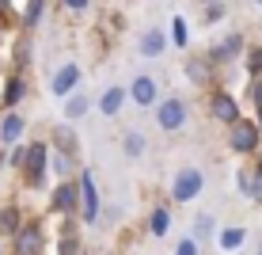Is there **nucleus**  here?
Segmentation results:
<instances>
[{
	"mask_svg": "<svg viewBox=\"0 0 262 255\" xmlns=\"http://www.w3.org/2000/svg\"><path fill=\"white\" fill-rule=\"evenodd\" d=\"M251 202H262V156L255 160V194H251Z\"/></svg>",
	"mask_w": 262,
	"mask_h": 255,
	"instance_id": "obj_30",
	"label": "nucleus"
},
{
	"mask_svg": "<svg viewBox=\"0 0 262 255\" xmlns=\"http://www.w3.org/2000/svg\"><path fill=\"white\" fill-rule=\"evenodd\" d=\"M171 42H175V46H186V23L183 19L171 23Z\"/></svg>",
	"mask_w": 262,
	"mask_h": 255,
	"instance_id": "obj_29",
	"label": "nucleus"
},
{
	"mask_svg": "<svg viewBox=\"0 0 262 255\" xmlns=\"http://www.w3.org/2000/svg\"><path fill=\"white\" fill-rule=\"evenodd\" d=\"M129 99L137 107H156L160 103V88H156V80L148 76V72H137V76L129 80Z\"/></svg>",
	"mask_w": 262,
	"mask_h": 255,
	"instance_id": "obj_9",
	"label": "nucleus"
},
{
	"mask_svg": "<svg viewBox=\"0 0 262 255\" xmlns=\"http://www.w3.org/2000/svg\"><path fill=\"white\" fill-rule=\"evenodd\" d=\"M251 65H255V72L262 69V50H255V53H251Z\"/></svg>",
	"mask_w": 262,
	"mask_h": 255,
	"instance_id": "obj_33",
	"label": "nucleus"
},
{
	"mask_svg": "<svg viewBox=\"0 0 262 255\" xmlns=\"http://www.w3.org/2000/svg\"><path fill=\"white\" fill-rule=\"evenodd\" d=\"M38 12H42V0H34V4L27 8V27H34V23H38Z\"/></svg>",
	"mask_w": 262,
	"mask_h": 255,
	"instance_id": "obj_32",
	"label": "nucleus"
},
{
	"mask_svg": "<svg viewBox=\"0 0 262 255\" xmlns=\"http://www.w3.org/2000/svg\"><path fill=\"white\" fill-rule=\"evenodd\" d=\"M61 4H65V12H88L92 0H61Z\"/></svg>",
	"mask_w": 262,
	"mask_h": 255,
	"instance_id": "obj_31",
	"label": "nucleus"
},
{
	"mask_svg": "<svg viewBox=\"0 0 262 255\" xmlns=\"http://www.w3.org/2000/svg\"><path fill=\"white\" fill-rule=\"evenodd\" d=\"M50 209L53 213H65V217H76L80 209H84V190H80V179H65V183H57L50 198Z\"/></svg>",
	"mask_w": 262,
	"mask_h": 255,
	"instance_id": "obj_5",
	"label": "nucleus"
},
{
	"mask_svg": "<svg viewBox=\"0 0 262 255\" xmlns=\"http://www.w3.org/2000/svg\"><path fill=\"white\" fill-rule=\"evenodd\" d=\"M255 4H262V0H255Z\"/></svg>",
	"mask_w": 262,
	"mask_h": 255,
	"instance_id": "obj_37",
	"label": "nucleus"
},
{
	"mask_svg": "<svg viewBox=\"0 0 262 255\" xmlns=\"http://www.w3.org/2000/svg\"><path fill=\"white\" fill-rule=\"evenodd\" d=\"M148 232H152V236H167V232H171V209H167V206H156V209L148 213Z\"/></svg>",
	"mask_w": 262,
	"mask_h": 255,
	"instance_id": "obj_21",
	"label": "nucleus"
},
{
	"mask_svg": "<svg viewBox=\"0 0 262 255\" xmlns=\"http://www.w3.org/2000/svg\"><path fill=\"white\" fill-rule=\"evenodd\" d=\"M125 99H129V88H122V84H111L103 95H99V114L103 118H114V114H122V107H125Z\"/></svg>",
	"mask_w": 262,
	"mask_h": 255,
	"instance_id": "obj_13",
	"label": "nucleus"
},
{
	"mask_svg": "<svg viewBox=\"0 0 262 255\" xmlns=\"http://www.w3.org/2000/svg\"><path fill=\"white\" fill-rule=\"evenodd\" d=\"M8 164H12V168H27V145H15V149L12 152H8Z\"/></svg>",
	"mask_w": 262,
	"mask_h": 255,
	"instance_id": "obj_27",
	"label": "nucleus"
},
{
	"mask_svg": "<svg viewBox=\"0 0 262 255\" xmlns=\"http://www.w3.org/2000/svg\"><path fill=\"white\" fill-rule=\"evenodd\" d=\"M80 80H84V69H80L76 61H69V65H61L57 72H53L50 92H53V95H61V99H69L72 92H80Z\"/></svg>",
	"mask_w": 262,
	"mask_h": 255,
	"instance_id": "obj_6",
	"label": "nucleus"
},
{
	"mask_svg": "<svg viewBox=\"0 0 262 255\" xmlns=\"http://www.w3.org/2000/svg\"><path fill=\"white\" fill-rule=\"evenodd\" d=\"M175 255H202V244H198L194 236H183V240L175 244Z\"/></svg>",
	"mask_w": 262,
	"mask_h": 255,
	"instance_id": "obj_26",
	"label": "nucleus"
},
{
	"mask_svg": "<svg viewBox=\"0 0 262 255\" xmlns=\"http://www.w3.org/2000/svg\"><path fill=\"white\" fill-rule=\"evenodd\" d=\"M202 187H205V171L198 168V164H186V168H179L175 179H171V202H179V206L194 202V198L202 194Z\"/></svg>",
	"mask_w": 262,
	"mask_h": 255,
	"instance_id": "obj_3",
	"label": "nucleus"
},
{
	"mask_svg": "<svg viewBox=\"0 0 262 255\" xmlns=\"http://www.w3.org/2000/svg\"><path fill=\"white\" fill-rule=\"evenodd\" d=\"M23 133H27V118L19 111L0 114V145H4V149H15V145L23 141Z\"/></svg>",
	"mask_w": 262,
	"mask_h": 255,
	"instance_id": "obj_10",
	"label": "nucleus"
},
{
	"mask_svg": "<svg viewBox=\"0 0 262 255\" xmlns=\"http://www.w3.org/2000/svg\"><path fill=\"white\" fill-rule=\"evenodd\" d=\"M88 111H92V99L84 92H72L69 99H61V114H65V122H80Z\"/></svg>",
	"mask_w": 262,
	"mask_h": 255,
	"instance_id": "obj_15",
	"label": "nucleus"
},
{
	"mask_svg": "<svg viewBox=\"0 0 262 255\" xmlns=\"http://www.w3.org/2000/svg\"><path fill=\"white\" fill-rule=\"evenodd\" d=\"M216 232H221V229H216V221H213V213H198L194 217V240L198 244H205V240H209V236H216Z\"/></svg>",
	"mask_w": 262,
	"mask_h": 255,
	"instance_id": "obj_22",
	"label": "nucleus"
},
{
	"mask_svg": "<svg viewBox=\"0 0 262 255\" xmlns=\"http://www.w3.org/2000/svg\"><path fill=\"white\" fill-rule=\"evenodd\" d=\"M167 50V31L164 27H148V31L137 38V53L141 57H160Z\"/></svg>",
	"mask_w": 262,
	"mask_h": 255,
	"instance_id": "obj_14",
	"label": "nucleus"
},
{
	"mask_svg": "<svg viewBox=\"0 0 262 255\" xmlns=\"http://www.w3.org/2000/svg\"><path fill=\"white\" fill-rule=\"evenodd\" d=\"M198 4H209V0H198Z\"/></svg>",
	"mask_w": 262,
	"mask_h": 255,
	"instance_id": "obj_36",
	"label": "nucleus"
},
{
	"mask_svg": "<svg viewBox=\"0 0 262 255\" xmlns=\"http://www.w3.org/2000/svg\"><path fill=\"white\" fill-rule=\"evenodd\" d=\"M236 187H239V194H243V198H251V194H255V160H251V164H243V168L236 171Z\"/></svg>",
	"mask_w": 262,
	"mask_h": 255,
	"instance_id": "obj_23",
	"label": "nucleus"
},
{
	"mask_svg": "<svg viewBox=\"0 0 262 255\" xmlns=\"http://www.w3.org/2000/svg\"><path fill=\"white\" fill-rule=\"evenodd\" d=\"M243 50H247L243 34L232 31V34H224V38L209 50V61H213V65H228V61H239V57H243Z\"/></svg>",
	"mask_w": 262,
	"mask_h": 255,
	"instance_id": "obj_8",
	"label": "nucleus"
},
{
	"mask_svg": "<svg viewBox=\"0 0 262 255\" xmlns=\"http://www.w3.org/2000/svg\"><path fill=\"white\" fill-rule=\"evenodd\" d=\"M19 229H23V213H19V206H4L0 209V236H19Z\"/></svg>",
	"mask_w": 262,
	"mask_h": 255,
	"instance_id": "obj_18",
	"label": "nucleus"
},
{
	"mask_svg": "<svg viewBox=\"0 0 262 255\" xmlns=\"http://www.w3.org/2000/svg\"><path fill=\"white\" fill-rule=\"evenodd\" d=\"M80 190H84V209H80V217L92 225V221H99V217H103V194H99L92 171H80Z\"/></svg>",
	"mask_w": 262,
	"mask_h": 255,
	"instance_id": "obj_7",
	"label": "nucleus"
},
{
	"mask_svg": "<svg viewBox=\"0 0 262 255\" xmlns=\"http://www.w3.org/2000/svg\"><path fill=\"white\" fill-rule=\"evenodd\" d=\"M152 111H156V126H160L164 133H179V130L186 126V118H190V107H186L179 95L160 99V103L152 107Z\"/></svg>",
	"mask_w": 262,
	"mask_h": 255,
	"instance_id": "obj_4",
	"label": "nucleus"
},
{
	"mask_svg": "<svg viewBox=\"0 0 262 255\" xmlns=\"http://www.w3.org/2000/svg\"><path fill=\"white\" fill-rule=\"evenodd\" d=\"M46 251V232L38 225H23L15 236V255H42Z\"/></svg>",
	"mask_w": 262,
	"mask_h": 255,
	"instance_id": "obj_11",
	"label": "nucleus"
},
{
	"mask_svg": "<svg viewBox=\"0 0 262 255\" xmlns=\"http://www.w3.org/2000/svg\"><path fill=\"white\" fill-rule=\"evenodd\" d=\"M255 107H258V126H262V103H255Z\"/></svg>",
	"mask_w": 262,
	"mask_h": 255,
	"instance_id": "obj_34",
	"label": "nucleus"
},
{
	"mask_svg": "<svg viewBox=\"0 0 262 255\" xmlns=\"http://www.w3.org/2000/svg\"><path fill=\"white\" fill-rule=\"evenodd\" d=\"M243 240H247V229H243V225H224V229L216 232V248L221 251H239Z\"/></svg>",
	"mask_w": 262,
	"mask_h": 255,
	"instance_id": "obj_16",
	"label": "nucleus"
},
{
	"mask_svg": "<svg viewBox=\"0 0 262 255\" xmlns=\"http://www.w3.org/2000/svg\"><path fill=\"white\" fill-rule=\"evenodd\" d=\"M262 145V126L251 122V118H239V122L228 126V149L236 156H255Z\"/></svg>",
	"mask_w": 262,
	"mask_h": 255,
	"instance_id": "obj_2",
	"label": "nucleus"
},
{
	"mask_svg": "<svg viewBox=\"0 0 262 255\" xmlns=\"http://www.w3.org/2000/svg\"><path fill=\"white\" fill-rule=\"evenodd\" d=\"M50 145H53V152H65V156H80V141H76V133L65 130V126H57V130L50 133Z\"/></svg>",
	"mask_w": 262,
	"mask_h": 255,
	"instance_id": "obj_17",
	"label": "nucleus"
},
{
	"mask_svg": "<svg viewBox=\"0 0 262 255\" xmlns=\"http://www.w3.org/2000/svg\"><path fill=\"white\" fill-rule=\"evenodd\" d=\"M72 171H76V156H65V152H53V175L65 183L72 179Z\"/></svg>",
	"mask_w": 262,
	"mask_h": 255,
	"instance_id": "obj_24",
	"label": "nucleus"
},
{
	"mask_svg": "<svg viewBox=\"0 0 262 255\" xmlns=\"http://www.w3.org/2000/svg\"><path fill=\"white\" fill-rule=\"evenodd\" d=\"M209 114L216 118V122H224V126H232V122H239V103L232 99L228 92H213V99H209Z\"/></svg>",
	"mask_w": 262,
	"mask_h": 255,
	"instance_id": "obj_12",
	"label": "nucleus"
},
{
	"mask_svg": "<svg viewBox=\"0 0 262 255\" xmlns=\"http://www.w3.org/2000/svg\"><path fill=\"white\" fill-rule=\"evenodd\" d=\"M255 255H262V240H258V248H255Z\"/></svg>",
	"mask_w": 262,
	"mask_h": 255,
	"instance_id": "obj_35",
	"label": "nucleus"
},
{
	"mask_svg": "<svg viewBox=\"0 0 262 255\" xmlns=\"http://www.w3.org/2000/svg\"><path fill=\"white\" fill-rule=\"evenodd\" d=\"M221 19H224V0H209L202 12V27H216Z\"/></svg>",
	"mask_w": 262,
	"mask_h": 255,
	"instance_id": "obj_25",
	"label": "nucleus"
},
{
	"mask_svg": "<svg viewBox=\"0 0 262 255\" xmlns=\"http://www.w3.org/2000/svg\"><path fill=\"white\" fill-rule=\"evenodd\" d=\"M19 95H23V80H19V76H12V80H8V99H4V103H8V107L19 103Z\"/></svg>",
	"mask_w": 262,
	"mask_h": 255,
	"instance_id": "obj_28",
	"label": "nucleus"
},
{
	"mask_svg": "<svg viewBox=\"0 0 262 255\" xmlns=\"http://www.w3.org/2000/svg\"><path fill=\"white\" fill-rule=\"evenodd\" d=\"M209 69H213V61L209 57H186V80L190 84H209Z\"/></svg>",
	"mask_w": 262,
	"mask_h": 255,
	"instance_id": "obj_20",
	"label": "nucleus"
},
{
	"mask_svg": "<svg viewBox=\"0 0 262 255\" xmlns=\"http://www.w3.org/2000/svg\"><path fill=\"white\" fill-rule=\"evenodd\" d=\"M53 171V145L46 141H31L27 145V168H23V183L31 190L46 187V175Z\"/></svg>",
	"mask_w": 262,
	"mask_h": 255,
	"instance_id": "obj_1",
	"label": "nucleus"
},
{
	"mask_svg": "<svg viewBox=\"0 0 262 255\" xmlns=\"http://www.w3.org/2000/svg\"><path fill=\"white\" fill-rule=\"evenodd\" d=\"M144 149H148V141H144L141 130H125V133H122V152H125L129 160H141Z\"/></svg>",
	"mask_w": 262,
	"mask_h": 255,
	"instance_id": "obj_19",
	"label": "nucleus"
}]
</instances>
